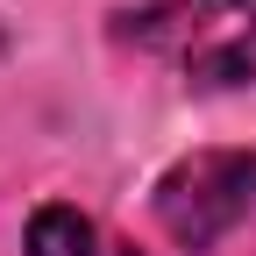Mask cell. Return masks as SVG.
I'll use <instances>...</instances> for the list:
<instances>
[{"instance_id": "cell-1", "label": "cell", "mask_w": 256, "mask_h": 256, "mask_svg": "<svg viewBox=\"0 0 256 256\" xmlns=\"http://www.w3.org/2000/svg\"><path fill=\"white\" fill-rule=\"evenodd\" d=\"M121 36L185 86H242L256 72V0H156Z\"/></svg>"}, {"instance_id": "cell-2", "label": "cell", "mask_w": 256, "mask_h": 256, "mask_svg": "<svg viewBox=\"0 0 256 256\" xmlns=\"http://www.w3.org/2000/svg\"><path fill=\"white\" fill-rule=\"evenodd\" d=\"M249 214H256V156L249 150H200L185 164H171L156 185V220L185 249H214Z\"/></svg>"}, {"instance_id": "cell-3", "label": "cell", "mask_w": 256, "mask_h": 256, "mask_svg": "<svg viewBox=\"0 0 256 256\" xmlns=\"http://www.w3.org/2000/svg\"><path fill=\"white\" fill-rule=\"evenodd\" d=\"M28 256H128V249L78 206H36V220H28Z\"/></svg>"}]
</instances>
